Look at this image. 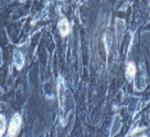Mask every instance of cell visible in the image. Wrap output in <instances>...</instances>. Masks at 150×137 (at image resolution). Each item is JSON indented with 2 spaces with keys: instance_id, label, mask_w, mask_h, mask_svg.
I'll return each mask as SVG.
<instances>
[{
  "instance_id": "cell-1",
  "label": "cell",
  "mask_w": 150,
  "mask_h": 137,
  "mask_svg": "<svg viewBox=\"0 0 150 137\" xmlns=\"http://www.w3.org/2000/svg\"><path fill=\"white\" fill-rule=\"evenodd\" d=\"M22 128V117L21 114H14L12 118L11 123H9V127H8V132H6V136L9 137H16L18 136V133L21 132Z\"/></svg>"
},
{
  "instance_id": "cell-2",
  "label": "cell",
  "mask_w": 150,
  "mask_h": 137,
  "mask_svg": "<svg viewBox=\"0 0 150 137\" xmlns=\"http://www.w3.org/2000/svg\"><path fill=\"white\" fill-rule=\"evenodd\" d=\"M58 31H59V33H60L62 37H67L68 35H69L71 25H69V22H68L67 18L63 17V18L59 19V22H58Z\"/></svg>"
},
{
  "instance_id": "cell-3",
  "label": "cell",
  "mask_w": 150,
  "mask_h": 137,
  "mask_svg": "<svg viewBox=\"0 0 150 137\" xmlns=\"http://www.w3.org/2000/svg\"><path fill=\"white\" fill-rule=\"evenodd\" d=\"M13 61H14L17 71H22L23 66H25V55H23L22 51L14 50V53H13Z\"/></svg>"
},
{
  "instance_id": "cell-4",
  "label": "cell",
  "mask_w": 150,
  "mask_h": 137,
  "mask_svg": "<svg viewBox=\"0 0 150 137\" xmlns=\"http://www.w3.org/2000/svg\"><path fill=\"white\" fill-rule=\"evenodd\" d=\"M135 77H136V66L134 61H128L127 66H126V78L128 81H131Z\"/></svg>"
},
{
  "instance_id": "cell-5",
  "label": "cell",
  "mask_w": 150,
  "mask_h": 137,
  "mask_svg": "<svg viewBox=\"0 0 150 137\" xmlns=\"http://www.w3.org/2000/svg\"><path fill=\"white\" fill-rule=\"evenodd\" d=\"M121 126H122V119H121V115L117 114L114 117V121H113V126H112V129H110V136H114L117 135L121 129Z\"/></svg>"
},
{
  "instance_id": "cell-6",
  "label": "cell",
  "mask_w": 150,
  "mask_h": 137,
  "mask_svg": "<svg viewBox=\"0 0 150 137\" xmlns=\"http://www.w3.org/2000/svg\"><path fill=\"white\" fill-rule=\"evenodd\" d=\"M125 28H126L125 20L117 19V22H115V32H117V39L118 40H121V37H122V35H123V32H125Z\"/></svg>"
},
{
  "instance_id": "cell-7",
  "label": "cell",
  "mask_w": 150,
  "mask_h": 137,
  "mask_svg": "<svg viewBox=\"0 0 150 137\" xmlns=\"http://www.w3.org/2000/svg\"><path fill=\"white\" fill-rule=\"evenodd\" d=\"M5 129H6V119L3 114H0V136L4 135Z\"/></svg>"
},
{
  "instance_id": "cell-8",
  "label": "cell",
  "mask_w": 150,
  "mask_h": 137,
  "mask_svg": "<svg viewBox=\"0 0 150 137\" xmlns=\"http://www.w3.org/2000/svg\"><path fill=\"white\" fill-rule=\"evenodd\" d=\"M109 41H110V33H107L104 37V42H105V50L109 51Z\"/></svg>"
},
{
  "instance_id": "cell-9",
  "label": "cell",
  "mask_w": 150,
  "mask_h": 137,
  "mask_svg": "<svg viewBox=\"0 0 150 137\" xmlns=\"http://www.w3.org/2000/svg\"><path fill=\"white\" fill-rule=\"evenodd\" d=\"M144 129H145L144 127H140V128H135V129H134V131H131V132H129V133H128V135H127V136H134V135H135V133H137V132H140V131H144Z\"/></svg>"
},
{
  "instance_id": "cell-10",
  "label": "cell",
  "mask_w": 150,
  "mask_h": 137,
  "mask_svg": "<svg viewBox=\"0 0 150 137\" xmlns=\"http://www.w3.org/2000/svg\"><path fill=\"white\" fill-rule=\"evenodd\" d=\"M3 66V53H1V50H0V67Z\"/></svg>"
}]
</instances>
